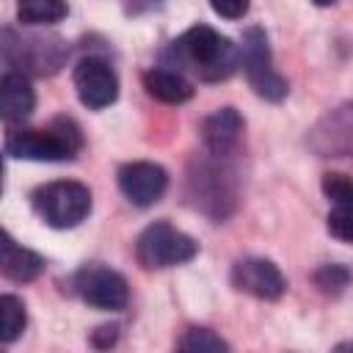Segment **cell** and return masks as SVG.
<instances>
[{
  "mask_svg": "<svg viewBox=\"0 0 353 353\" xmlns=\"http://www.w3.org/2000/svg\"><path fill=\"white\" fill-rule=\"evenodd\" d=\"M163 61L174 72H190L204 83H218L240 66V47L210 25H193L163 50Z\"/></svg>",
  "mask_w": 353,
  "mask_h": 353,
  "instance_id": "obj_1",
  "label": "cell"
},
{
  "mask_svg": "<svg viewBox=\"0 0 353 353\" xmlns=\"http://www.w3.org/2000/svg\"><path fill=\"white\" fill-rule=\"evenodd\" d=\"M83 149V132L74 119L58 116L47 130H14L6 138V154L14 160L61 163L72 160Z\"/></svg>",
  "mask_w": 353,
  "mask_h": 353,
  "instance_id": "obj_2",
  "label": "cell"
},
{
  "mask_svg": "<svg viewBox=\"0 0 353 353\" xmlns=\"http://www.w3.org/2000/svg\"><path fill=\"white\" fill-rule=\"evenodd\" d=\"M36 215L52 229H74L91 212V190L74 179H55L30 193Z\"/></svg>",
  "mask_w": 353,
  "mask_h": 353,
  "instance_id": "obj_3",
  "label": "cell"
},
{
  "mask_svg": "<svg viewBox=\"0 0 353 353\" xmlns=\"http://www.w3.org/2000/svg\"><path fill=\"white\" fill-rule=\"evenodd\" d=\"M69 47L58 36H22L17 39L11 28H3V61L6 69L19 74H52L63 66Z\"/></svg>",
  "mask_w": 353,
  "mask_h": 353,
  "instance_id": "obj_4",
  "label": "cell"
},
{
  "mask_svg": "<svg viewBox=\"0 0 353 353\" xmlns=\"http://www.w3.org/2000/svg\"><path fill=\"white\" fill-rule=\"evenodd\" d=\"M199 254V243L185 234L182 229L171 226L168 221H154L149 223L135 243V256L143 268L160 270V268H174L185 265Z\"/></svg>",
  "mask_w": 353,
  "mask_h": 353,
  "instance_id": "obj_5",
  "label": "cell"
},
{
  "mask_svg": "<svg viewBox=\"0 0 353 353\" xmlns=\"http://www.w3.org/2000/svg\"><path fill=\"white\" fill-rule=\"evenodd\" d=\"M240 66L245 69L248 85L254 88V94H259L268 102H281L290 91L287 80L273 69L270 61V44L262 28H248L243 33V44H240Z\"/></svg>",
  "mask_w": 353,
  "mask_h": 353,
  "instance_id": "obj_6",
  "label": "cell"
},
{
  "mask_svg": "<svg viewBox=\"0 0 353 353\" xmlns=\"http://www.w3.org/2000/svg\"><path fill=\"white\" fill-rule=\"evenodd\" d=\"M234 174L226 165V157H215L210 154V160H204L199 165L196 174H190V188H193V199L196 207H201L204 212H210L212 218H223L232 204H234Z\"/></svg>",
  "mask_w": 353,
  "mask_h": 353,
  "instance_id": "obj_7",
  "label": "cell"
},
{
  "mask_svg": "<svg viewBox=\"0 0 353 353\" xmlns=\"http://www.w3.org/2000/svg\"><path fill=\"white\" fill-rule=\"evenodd\" d=\"M72 290L94 309H105V312H119L127 306L130 290H127V279L105 265H83L74 276H72Z\"/></svg>",
  "mask_w": 353,
  "mask_h": 353,
  "instance_id": "obj_8",
  "label": "cell"
},
{
  "mask_svg": "<svg viewBox=\"0 0 353 353\" xmlns=\"http://www.w3.org/2000/svg\"><path fill=\"white\" fill-rule=\"evenodd\" d=\"M72 80H74L80 102L91 110H102V108L113 105L119 97V77L105 58H97V55L80 58Z\"/></svg>",
  "mask_w": 353,
  "mask_h": 353,
  "instance_id": "obj_9",
  "label": "cell"
},
{
  "mask_svg": "<svg viewBox=\"0 0 353 353\" xmlns=\"http://www.w3.org/2000/svg\"><path fill=\"white\" fill-rule=\"evenodd\" d=\"M232 284H234V290L248 292V295L262 298V301H276L287 290V281H284L281 270L265 256L237 259L232 265Z\"/></svg>",
  "mask_w": 353,
  "mask_h": 353,
  "instance_id": "obj_10",
  "label": "cell"
},
{
  "mask_svg": "<svg viewBox=\"0 0 353 353\" xmlns=\"http://www.w3.org/2000/svg\"><path fill=\"white\" fill-rule=\"evenodd\" d=\"M119 188L135 207H152L154 201L163 199L168 188V174L163 165L149 160L124 163L119 168Z\"/></svg>",
  "mask_w": 353,
  "mask_h": 353,
  "instance_id": "obj_11",
  "label": "cell"
},
{
  "mask_svg": "<svg viewBox=\"0 0 353 353\" xmlns=\"http://www.w3.org/2000/svg\"><path fill=\"white\" fill-rule=\"evenodd\" d=\"M312 146L325 157H353V102L331 110L312 130Z\"/></svg>",
  "mask_w": 353,
  "mask_h": 353,
  "instance_id": "obj_12",
  "label": "cell"
},
{
  "mask_svg": "<svg viewBox=\"0 0 353 353\" xmlns=\"http://www.w3.org/2000/svg\"><path fill=\"white\" fill-rule=\"evenodd\" d=\"M243 116L234 108H221L212 116L201 121V141L207 154L215 157H232L243 138Z\"/></svg>",
  "mask_w": 353,
  "mask_h": 353,
  "instance_id": "obj_13",
  "label": "cell"
},
{
  "mask_svg": "<svg viewBox=\"0 0 353 353\" xmlns=\"http://www.w3.org/2000/svg\"><path fill=\"white\" fill-rule=\"evenodd\" d=\"M36 108V94L33 85L25 74L6 69L0 77V116L8 124H17L22 119H28Z\"/></svg>",
  "mask_w": 353,
  "mask_h": 353,
  "instance_id": "obj_14",
  "label": "cell"
},
{
  "mask_svg": "<svg viewBox=\"0 0 353 353\" xmlns=\"http://www.w3.org/2000/svg\"><path fill=\"white\" fill-rule=\"evenodd\" d=\"M0 265H3V276L11 279V281H19V284L39 279L41 270H44V259L36 251L19 245L8 232L3 234V256H0Z\"/></svg>",
  "mask_w": 353,
  "mask_h": 353,
  "instance_id": "obj_15",
  "label": "cell"
},
{
  "mask_svg": "<svg viewBox=\"0 0 353 353\" xmlns=\"http://www.w3.org/2000/svg\"><path fill=\"white\" fill-rule=\"evenodd\" d=\"M143 88L149 91V97H154L165 105H182L193 97L190 80L185 74H179L174 69H163V66L143 72Z\"/></svg>",
  "mask_w": 353,
  "mask_h": 353,
  "instance_id": "obj_16",
  "label": "cell"
},
{
  "mask_svg": "<svg viewBox=\"0 0 353 353\" xmlns=\"http://www.w3.org/2000/svg\"><path fill=\"white\" fill-rule=\"evenodd\" d=\"M69 14L66 3L58 0H25L17 6V17L25 25H52Z\"/></svg>",
  "mask_w": 353,
  "mask_h": 353,
  "instance_id": "obj_17",
  "label": "cell"
},
{
  "mask_svg": "<svg viewBox=\"0 0 353 353\" xmlns=\"http://www.w3.org/2000/svg\"><path fill=\"white\" fill-rule=\"evenodd\" d=\"M176 353H232V350H229V342L221 339L215 331L188 328L176 342Z\"/></svg>",
  "mask_w": 353,
  "mask_h": 353,
  "instance_id": "obj_18",
  "label": "cell"
},
{
  "mask_svg": "<svg viewBox=\"0 0 353 353\" xmlns=\"http://www.w3.org/2000/svg\"><path fill=\"white\" fill-rule=\"evenodd\" d=\"M25 323H28L25 303L17 295H3L0 298V339L6 345L14 342L25 331Z\"/></svg>",
  "mask_w": 353,
  "mask_h": 353,
  "instance_id": "obj_19",
  "label": "cell"
},
{
  "mask_svg": "<svg viewBox=\"0 0 353 353\" xmlns=\"http://www.w3.org/2000/svg\"><path fill=\"white\" fill-rule=\"evenodd\" d=\"M312 279H314V287H317L320 292H325V295H339V292H345V290L350 287L353 273H350V268H345V265H339V262H331V265L317 268Z\"/></svg>",
  "mask_w": 353,
  "mask_h": 353,
  "instance_id": "obj_20",
  "label": "cell"
},
{
  "mask_svg": "<svg viewBox=\"0 0 353 353\" xmlns=\"http://www.w3.org/2000/svg\"><path fill=\"white\" fill-rule=\"evenodd\" d=\"M323 193L336 207L353 210V176H347V174H323Z\"/></svg>",
  "mask_w": 353,
  "mask_h": 353,
  "instance_id": "obj_21",
  "label": "cell"
},
{
  "mask_svg": "<svg viewBox=\"0 0 353 353\" xmlns=\"http://www.w3.org/2000/svg\"><path fill=\"white\" fill-rule=\"evenodd\" d=\"M325 226H328V232H331L336 240L353 243V210H345V207L331 210L328 218H325Z\"/></svg>",
  "mask_w": 353,
  "mask_h": 353,
  "instance_id": "obj_22",
  "label": "cell"
},
{
  "mask_svg": "<svg viewBox=\"0 0 353 353\" xmlns=\"http://www.w3.org/2000/svg\"><path fill=\"white\" fill-rule=\"evenodd\" d=\"M210 8L221 17H226V19H240V17H245L248 3H243V0L240 3H210Z\"/></svg>",
  "mask_w": 353,
  "mask_h": 353,
  "instance_id": "obj_23",
  "label": "cell"
},
{
  "mask_svg": "<svg viewBox=\"0 0 353 353\" xmlns=\"http://www.w3.org/2000/svg\"><path fill=\"white\" fill-rule=\"evenodd\" d=\"M113 339H116V325H102V328H97V334H94V345H97V347H110Z\"/></svg>",
  "mask_w": 353,
  "mask_h": 353,
  "instance_id": "obj_24",
  "label": "cell"
},
{
  "mask_svg": "<svg viewBox=\"0 0 353 353\" xmlns=\"http://www.w3.org/2000/svg\"><path fill=\"white\" fill-rule=\"evenodd\" d=\"M334 353H353V345H339Z\"/></svg>",
  "mask_w": 353,
  "mask_h": 353,
  "instance_id": "obj_25",
  "label": "cell"
}]
</instances>
